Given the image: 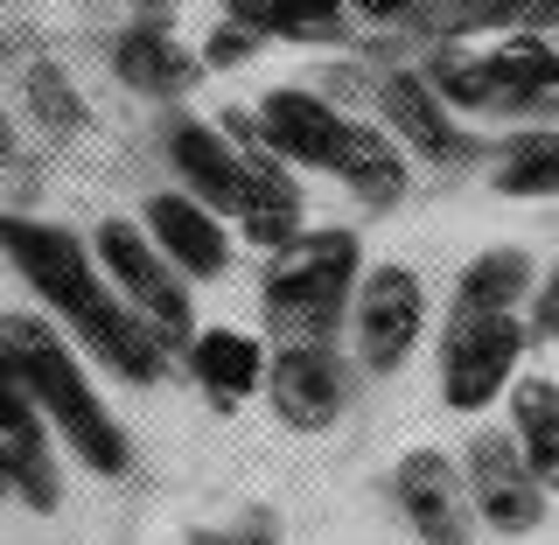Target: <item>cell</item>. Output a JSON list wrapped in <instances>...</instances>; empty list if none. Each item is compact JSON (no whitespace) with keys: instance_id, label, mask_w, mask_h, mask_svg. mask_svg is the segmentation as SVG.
<instances>
[{"instance_id":"1","label":"cell","mask_w":559,"mask_h":545,"mask_svg":"<svg viewBox=\"0 0 559 545\" xmlns=\"http://www.w3.org/2000/svg\"><path fill=\"white\" fill-rule=\"evenodd\" d=\"M0 343H8L14 364L28 371V392H35V406H43L49 434H57L92 476H105V483L127 476L133 469L127 427H119L112 406L98 399V384L84 378L78 349L57 336V322H49V315H0Z\"/></svg>"},{"instance_id":"2","label":"cell","mask_w":559,"mask_h":545,"mask_svg":"<svg viewBox=\"0 0 559 545\" xmlns=\"http://www.w3.org/2000/svg\"><path fill=\"white\" fill-rule=\"evenodd\" d=\"M364 280L357 232H301L280 252H266L259 273V308L280 343H336V322H349Z\"/></svg>"},{"instance_id":"3","label":"cell","mask_w":559,"mask_h":545,"mask_svg":"<svg viewBox=\"0 0 559 545\" xmlns=\"http://www.w3.org/2000/svg\"><path fill=\"white\" fill-rule=\"evenodd\" d=\"M427 78L454 112H524L559 92V28H511L489 49H441Z\"/></svg>"},{"instance_id":"4","label":"cell","mask_w":559,"mask_h":545,"mask_svg":"<svg viewBox=\"0 0 559 545\" xmlns=\"http://www.w3.org/2000/svg\"><path fill=\"white\" fill-rule=\"evenodd\" d=\"M0 259L22 273V287L57 315L63 329H78L84 315H98L112 301V280L98 273V252L84 245L78 232L63 224H43V217H0Z\"/></svg>"},{"instance_id":"5","label":"cell","mask_w":559,"mask_h":545,"mask_svg":"<svg viewBox=\"0 0 559 545\" xmlns=\"http://www.w3.org/2000/svg\"><path fill=\"white\" fill-rule=\"evenodd\" d=\"M92 252H98V273L112 280V294H119V301H127L168 349H189V343H197V301H189V280L162 259V245L147 238V224L105 217L98 238H92Z\"/></svg>"},{"instance_id":"6","label":"cell","mask_w":559,"mask_h":545,"mask_svg":"<svg viewBox=\"0 0 559 545\" xmlns=\"http://www.w3.org/2000/svg\"><path fill=\"white\" fill-rule=\"evenodd\" d=\"M532 329L518 315H468L454 308L441 329V406L448 413H489L518 384Z\"/></svg>"},{"instance_id":"7","label":"cell","mask_w":559,"mask_h":545,"mask_svg":"<svg viewBox=\"0 0 559 545\" xmlns=\"http://www.w3.org/2000/svg\"><path fill=\"white\" fill-rule=\"evenodd\" d=\"M419 329H427V287L413 266H371L357 280L349 301V336H357V364L371 378H392L413 357Z\"/></svg>"},{"instance_id":"8","label":"cell","mask_w":559,"mask_h":545,"mask_svg":"<svg viewBox=\"0 0 559 545\" xmlns=\"http://www.w3.org/2000/svg\"><path fill=\"white\" fill-rule=\"evenodd\" d=\"M0 462H8V489L28 511H57L63 476H57V434H49L43 406L28 392V371L14 364V349L0 343Z\"/></svg>"},{"instance_id":"9","label":"cell","mask_w":559,"mask_h":545,"mask_svg":"<svg viewBox=\"0 0 559 545\" xmlns=\"http://www.w3.org/2000/svg\"><path fill=\"white\" fill-rule=\"evenodd\" d=\"M392 503L413 524L419 545H468L476 538V497H468L462 462H448L441 448H413L392 462Z\"/></svg>"},{"instance_id":"10","label":"cell","mask_w":559,"mask_h":545,"mask_svg":"<svg viewBox=\"0 0 559 545\" xmlns=\"http://www.w3.org/2000/svg\"><path fill=\"white\" fill-rule=\"evenodd\" d=\"M266 399L294 434H322L349 406V364L336 357V343H280V357L266 364Z\"/></svg>"},{"instance_id":"11","label":"cell","mask_w":559,"mask_h":545,"mask_svg":"<svg viewBox=\"0 0 559 545\" xmlns=\"http://www.w3.org/2000/svg\"><path fill=\"white\" fill-rule=\"evenodd\" d=\"M224 133L238 140L245 154V238L259 245V252H280L287 238H301V182H294V168L273 154V140L259 133V119H224Z\"/></svg>"},{"instance_id":"12","label":"cell","mask_w":559,"mask_h":545,"mask_svg":"<svg viewBox=\"0 0 559 545\" xmlns=\"http://www.w3.org/2000/svg\"><path fill=\"white\" fill-rule=\"evenodd\" d=\"M462 476H468V497H476V518L489 532H532L546 518V489L524 469V454L511 434H476L462 454Z\"/></svg>"},{"instance_id":"13","label":"cell","mask_w":559,"mask_h":545,"mask_svg":"<svg viewBox=\"0 0 559 545\" xmlns=\"http://www.w3.org/2000/svg\"><path fill=\"white\" fill-rule=\"evenodd\" d=\"M259 133L273 140L280 162L294 168H329L336 175V154H343V133H349V112H336L322 92H308V84H273V92H259Z\"/></svg>"},{"instance_id":"14","label":"cell","mask_w":559,"mask_h":545,"mask_svg":"<svg viewBox=\"0 0 559 545\" xmlns=\"http://www.w3.org/2000/svg\"><path fill=\"white\" fill-rule=\"evenodd\" d=\"M140 224H147V238L162 245V259L182 280H224L231 273V232H224V217L203 210L189 189H154V197L140 203Z\"/></svg>"},{"instance_id":"15","label":"cell","mask_w":559,"mask_h":545,"mask_svg":"<svg viewBox=\"0 0 559 545\" xmlns=\"http://www.w3.org/2000/svg\"><path fill=\"white\" fill-rule=\"evenodd\" d=\"M168 168L182 175V189L203 210H245V154L224 127H203V119H175L168 127Z\"/></svg>"},{"instance_id":"16","label":"cell","mask_w":559,"mask_h":545,"mask_svg":"<svg viewBox=\"0 0 559 545\" xmlns=\"http://www.w3.org/2000/svg\"><path fill=\"white\" fill-rule=\"evenodd\" d=\"M378 112H384V133H392L399 147L427 154V162H448V154H462L454 105L433 92L427 70H392V78L378 84Z\"/></svg>"},{"instance_id":"17","label":"cell","mask_w":559,"mask_h":545,"mask_svg":"<svg viewBox=\"0 0 559 545\" xmlns=\"http://www.w3.org/2000/svg\"><path fill=\"white\" fill-rule=\"evenodd\" d=\"M266 364L273 357L245 329H197V343H189V378L217 413H238L252 392H266Z\"/></svg>"},{"instance_id":"18","label":"cell","mask_w":559,"mask_h":545,"mask_svg":"<svg viewBox=\"0 0 559 545\" xmlns=\"http://www.w3.org/2000/svg\"><path fill=\"white\" fill-rule=\"evenodd\" d=\"M70 336L92 349V364H105V371L127 378V384H154V378H162V364H168V343L154 336V329L140 322L127 301H119V294H112L98 315H84Z\"/></svg>"},{"instance_id":"19","label":"cell","mask_w":559,"mask_h":545,"mask_svg":"<svg viewBox=\"0 0 559 545\" xmlns=\"http://www.w3.org/2000/svg\"><path fill=\"white\" fill-rule=\"evenodd\" d=\"M511 441L546 497H559V378H518L511 384Z\"/></svg>"},{"instance_id":"20","label":"cell","mask_w":559,"mask_h":545,"mask_svg":"<svg viewBox=\"0 0 559 545\" xmlns=\"http://www.w3.org/2000/svg\"><path fill=\"white\" fill-rule=\"evenodd\" d=\"M336 175H343V182L357 189L371 210H392L399 197H406V182H413V168H406V154H399V140L384 133V127H364V119H349L343 154H336Z\"/></svg>"},{"instance_id":"21","label":"cell","mask_w":559,"mask_h":545,"mask_svg":"<svg viewBox=\"0 0 559 545\" xmlns=\"http://www.w3.org/2000/svg\"><path fill=\"white\" fill-rule=\"evenodd\" d=\"M524 294H532V252L524 245H489L454 280V308L468 315H518Z\"/></svg>"},{"instance_id":"22","label":"cell","mask_w":559,"mask_h":545,"mask_svg":"<svg viewBox=\"0 0 559 545\" xmlns=\"http://www.w3.org/2000/svg\"><path fill=\"white\" fill-rule=\"evenodd\" d=\"M112 70L133 84V92L175 98V92H189V78H197V57H182V49H175V35H162L154 22H133L112 43Z\"/></svg>"},{"instance_id":"23","label":"cell","mask_w":559,"mask_h":545,"mask_svg":"<svg viewBox=\"0 0 559 545\" xmlns=\"http://www.w3.org/2000/svg\"><path fill=\"white\" fill-rule=\"evenodd\" d=\"M497 189L503 197H559V133H511L497 162Z\"/></svg>"},{"instance_id":"24","label":"cell","mask_w":559,"mask_h":545,"mask_svg":"<svg viewBox=\"0 0 559 545\" xmlns=\"http://www.w3.org/2000/svg\"><path fill=\"white\" fill-rule=\"evenodd\" d=\"M224 14L252 35H294V43H329L343 28V14L308 8V0H224Z\"/></svg>"},{"instance_id":"25","label":"cell","mask_w":559,"mask_h":545,"mask_svg":"<svg viewBox=\"0 0 559 545\" xmlns=\"http://www.w3.org/2000/svg\"><path fill=\"white\" fill-rule=\"evenodd\" d=\"M28 112L43 119L49 133H78V127H84L78 84H70V78H63L57 63H35V70H28Z\"/></svg>"},{"instance_id":"26","label":"cell","mask_w":559,"mask_h":545,"mask_svg":"<svg viewBox=\"0 0 559 545\" xmlns=\"http://www.w3.org/2000/svg\"><path fill=\"white\" fill-rule=\"evenodd\" d=\"M252 49H259V35H252V28H238V22H224L217 35H210V49H203V63H210V70H224V63H245V57H252Z\"/></svg>"},{"instance_id":"27","label":"cell","mask_w":559,"mask_h":545,"mask_svg":"<svg viewBox=\"0 0 559 545\" xmlns=\"http://www.w3.org/2000/svg\"><path fill=\"white\" fill-rule=\"evenodd\" d=\"M532 343H559V273L538 280L532 294Z\"/></svg>"},{"instance_id":"28","label":"cell","mask_w":559,"mask_h":545,"mask_svg":"<svg viewBox=\"0 0 559 545\" xmlns=\"http://www.w3.org/2000/svg\"><path fill=\"white\" fill-rule=\"evenodd\" d=\"M224 545H280V524H273L266 511H252V518H245V524H238V532L224 538Z\"/></svg>"},{"instance_id":"29","label":"cell","mask_w":559,"mask_h":545,"mask_svg":"<svg viewBox=\"0 0 559 545\" xmlns=\"http://www.w3.org/2000/svg\"><path fill=\"white\" fill-rule=\"evenodd\" d=\"M343 8H357L364 22H392V14H413L419 0H343Z\"/></svg>"},{"instance_id":"30","label":"cell","mask_w":559,"mask_h":545,"mask_svg":"<svg viewBox=\"0 0 559 545\" xmlns=\"http://www.w3.org/2000/svg\"><path fill=\"white\" fill-rule=\"evenodd\" d=\"M8 154H14V127L0 119V168H8Z\"/></svg>"},{"instance_id":"31","label":"cell","mask_w":559,"mask_h":545,"mask_svg":"<svg viewBox=\"0 0 559 545\" xmlns=\"http://www.w3.org/2000/svg\"><path fill=\"white\" fill-rule=\"evenodd\" d=\"M308 8H329V14H343V0H308Z\"/></svg>"}]
</instances>
